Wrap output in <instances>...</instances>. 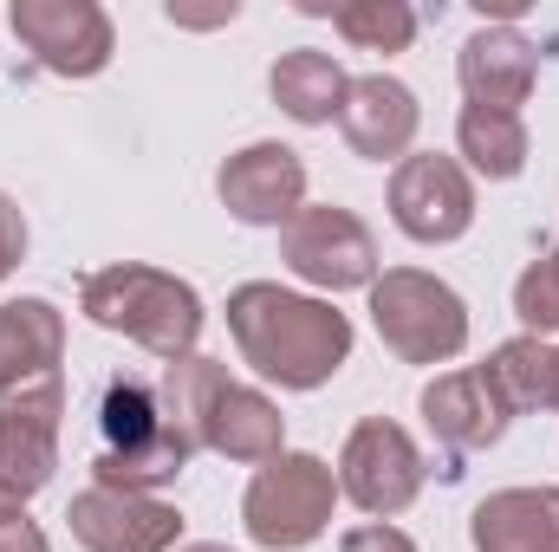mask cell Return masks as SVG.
I'll list each match as a JSON object with an SVG mask.
<instances>
[{
  "instance_id": "6da1fadb",
  "label": "cell",
  "mask_w": 559,
  "mask_h": 552,
  "mask_svg": "<svg viewBox=\"0 0 559 552\" xmlns=\"http://www.w3.org/2000/svg\"><path fill=\"white\" fill-rule=\"evenodd\" d=\"M228 332L241 364L280 391H319L352 358V319L332 299L286 292L280 279H248L228 292Z\"/></svg>"
},
{
  "instance_id": "7a4b0ae2",
  "label": "cell",
  "mask_w": 559,
  "mask_h": 552,
  "mask_svg": "<svg viewBox=\"0 0 559 552\" xmlns=\"http://www.w3.org/2000/svg\"><path fill=\"white\" fill-rule=\"evenodd\" d=\"M79 312L98 325V332H118L143 345L150 358L176 364L195 351L209 312H202V292L189 279L163 274V267H143V261H118V267H98L79 286Z\"/></svg>"
},
{
  "instance_id": "3957f363",
  "label": "cell",
  "mask_w": 559,
  "mask_h": 552,
  "mask_svg": "<svg viewBox=\"0 0 559 552\" xmlns=\"http://www.w3.org/2000/svg\"><path fill=\"white\" fill-rule=\"evenodd\" d=\"M98 429H105V448L92 455V488H111V494H156L195 455V442L163 416V397L143 377H118L105 391Z\"/></svg>"
},
{
  "instance_id": "277c9868",
  "label": "cell",
  "mask_w": 559,
  "mask_h": 552,
  "mask_svg": "<svg viewBox=\"0 0 559 552\" xmlns=\"http://www.w3.org/2000/svg\"><path fill=\"white\" fill-rule=\"evenodd\" d=\"M371 325L397 364H449L468 351V299L423 267H384L371 279Z\"/></svg>"
},
{
  "instance_id": "5b68a950",
  "label": "cell",
  "mask_w": 559,
  "mask_h": 552,
  "mask_svg": "<svg viewBox=\"0 0 559 552\" xmlns=\"http://www.w3.org/2000/svg\"><path fill=\"white\" fill-rule=\"evenodd\" d=\"M332 507H338V475L325 455H306V448H280L274 461H261L241 494L248 540L267 552L312 547L332 527Z\"/></svg>"
},
{
  "instance_id": "8992f818",
  "label": "cell",
  "mask_w": 559,
  "mask_h": 552,
  "mask_svg": "<svg viewBox=\"0 0 559 552\" xmlns=\"http://www.w3.org/2000/svg\"><path fill=\"white\" fill-rule=\"evenodd\" d=\"M332 475H338V494H345L358 514L391 520V514H404V507L423 494L429 461H423V448L411 442L404 422H391V416H365V422L345 435Z\"/></svg>"
},
{
  "instance_id": "52a82bcc",
  "label": "cell",
  "mask_w": 559,
  "mask_h": 552,
  "mask_svg": "<svg viewBox=\"0 0 559 552\" xmlns=\"http://www.w3.org/2000/svg\"><path fill=\"white\" fill-rule=\"evenodd\" d=\"M280 261L286 274L319 286V292H371L378 279V235L352 215V208H299L286 228H280Z\"/></svg>"
},
{
  "instance_id": "ba28073f",
  "label": "cell",
  "mask_w": 559,
  "mask_h": 552,
  "mask_svg": "<svg viewBox=\"0 0 559 552\" xmlns=\"http://www.w3.org/2000/svg\"><path fill=\"white\" fill-rule=\"evenodd\" d=\"M7 20L52 79H98L118 52L111 13L98 0H13Z\"/></svg>"
},
{
  "instance_id": "9c48e42d",
  "label": "cell",
  "mask_w": 559,
  "mask_h": 552,
  "mask_svg": "<svg viewBox=\"0 0 559 552\" xmlns=\"http://www.w3.org/2000/svg\"><path fill=\"white\" fill-rule=\"evenodd\" d=\"M391 221L417 241V248H449L475 228V176L455 156L411 149L391 169Z\"/></svg>"
},
{
  "instance_id": "30bf717a",
  "label": "cell",
  "mask_w": 559,
  "mask_h": 552,
  "mask_svg": "<svg viewBox=\"0 0 559 552\" xmlns=\"http://www.w3.org/2000/svg\"><path fill=\"white\" fill-rule=\"evenodd\" d=\"M59 422H66V377H39L0 397V488L33 501L59 475Z\"/></svg>"
},
{
  "instance_id": "8fae6325",
  "label": "cell",
  "mask_w": 559,
  "mask_h": 552,
  "mask_svg": "<svg viewBox=\"0 0 559 552\" xmlns=\"http://www.w3.org/2000/svg\"><path fill=\"white\" fill-rule=\"evenodd\" d=\"M215 195L241 228H286L306 208V163L286 143H248L215 169Z\"/></svg>"
},
{
  "instance_id": "7c38bea8",
  "label": "cell",
  "mask_w": 559,
  "mask_h": 552,
  "mask_svg": "<svg viewBox=\"0 0 559 552\" xmlns=\"http://www.w3.org/2000/svg\"><path fill=\"white\" fill-rule=\"evenodd\" d=\"M66 527L85 552H176L182 540V514L156 494H111V488H85L66 507Z\"/></svg>"
},
{
  "instance_id": "4fadbf2b",
  "label": "cell",
  "mask_w": 559,
  "mask_h": 552,
  "mask_svg": "<svg viewBox=\"0 0 559 552\" xmlns=\"http://www.w3.org/2000/svg\"><path fill=\"white\" fill-rule=\"evenodd\" d=\"M417 124H423V105L417 92L391 72H365L345 85V105H338V137L352 143V156L365 163H404L411 143H417Z\"/></svg>"
},
{
  "instance_id": "5bb4252c",
  "label": "cell",
  "mask_w": 559,
  "mask_h": 552,
  "mask_svg": "<svg viewBox=\"0 0 559 552\" xmlns=\"http://www.w3.org/2000/svg\"><path fill=\"white\" fill-rule=\"evenodd\" d=\"M455 79H462V98L475 111L521 118V105L534 98V79H540V52L514 26H475L455 52Z\"/></svg>"
},
{
  "instance_id": "9a60e30c",
  "label": "cell",
  "mask_w": 559,
  "mask_h": 552,
  "mask_svg": "<svg viewBox=\"0 0 559 552\" xmlns=\"http://www.w3.org/2000/svg\"><path fill=\"white\" fill-rule=\"evenodd\" d=\"M423 422L449 455H481L508 435L514 416L501 404V391L488 384V371L468 364V371H442L436 384H423Z\"/></svg>"
},
{
  "instance_id": "2e32d148",
  "label": "cell",
  "mask_w": 559,
  "mask_h": 552,
  "mask_svg": "<svg viewBox=\"0 0 559 552\" xmlns=\"http://www.w3.org/2000/svg\"><path fill=\"white\" fill-rule=\"evenodd\" d=\"M202 448L222 455V461L261 468V461H274L280 448H286V416H280V404L267 391H248V384L228 377L209 397V410H202Z\"/></svg>"
},
{
  "instance_id": "e0dca14e",
  "label": "cell",
  "mask_w": 559,
  "mask_h": 552,
  "mask_svg": "<svg viewBox=\"0 0 559 552\" xmlns=\"http://www.w3.org/2000/svg\"><path fill=\"white\" fill-rule=\"evenodd\" d=\"M59 358H66V312L39 292L0 299V397L59 377Z\"/></svg>"
},
{
  "instance_id": "ac0fdd59",
  "label": "cell",
  "mask_w": 559,
  "mask_h": 552,
  "mask_svg": "<svg viewBox=\"0 0 559 552\" xmlns=\"http://www.w3.org/2000/svg\"><path fill=\"white\" fill-rule=\"evenodd\" d=\"M475 552H559V488H501L468 514Z\"/></svg>"
},
{
  "instance_id": "d6986e66",
  "label": "cell",
  "mask_w": 559,
  "mask_h": 552,
  "mask_svg": "<svg viewBox=\"0 0 559 552\" xmlns=\"http://www.w3.org/2000/svg\"><path fill=\"white\" fill-rule=\"evenodd\" d=\"M345 65L332 59V52H319V46H293V52H280L274 72H267V92H274V105L293 118V124H306V131H319V124H332L338 118V105H345Z\"/></svg>"
},
{
  "instance_id": "ffe728a7",
  "label": "cell",
  "mask_w": 559,
  "mask_h": 552,
  "mask_svg": "<svg viewBox=\"0 0 559 552\" xmlns=\"http://www.w3.org/2000/svg\"><path fill=\"white\" fill-rule=\"evenodd\" d=\"M455 149L468 156L462 169H475V176H488V182H514L521 169H527V124L521 118H508V111H475V105H462V118H455Z\"/></svg>"
},
{
  "instance_id": "44dd1931",
  "label": "cell",
  "mask_w": 559,
  "mask_h": 552,
  "mask_svg": "<svg viewBox=\"0 0 559 552\" xmlns=\"http://www.w3.org/2000/svg\"><path fill=\"white\" fill-rule=\"evenodd\" d=\"M488 384L501 391V404H508V416H534L547 410V397H554V345L547 338H508V345H495L488 351Z\"/></svg>"
},
{
  "instance_id": "7402d4cb",
  "label": "cell",
  "mask_w": 559,
  "mask_h": 552,
  "mask_svg": "<svg viewBox=\"0 0 559 552\" xmlns=\"http://www.w3.org/2000/svg\"><path fill=\"white\" fill-rule=\"evenodd\" d=\"M332 26L358 52H411L417 7H404V0H345V7H332Z\"/></svg>"
},
{
  "instance_id": "603a6c76",
  "label": "cell",
  "mask_w": 559,
  "mask_h": 552,
  "mask_svg": "<svg viewBox=\"0 0 559 552\" xmlns=\"http://www.w3.org/2000/svg\"><path fill=\"white\" fill-rule=\"evenodd\" d=\"M514 319L527 325V338H554L559 332V261L540 254L527 274L514 279Z\"/></svg>"
},
{
  "instance_id": "cb8c5ba5",
  "label": "cell",
  "mask_w": 559,
  "mask_h": 552,
  "mask_svg": "<svg viewBox=\"0 0 559 552\" xmlns=\"http://www.w3.org/2000/svg\"><path fill=\"white\" fill-rule=\"evenodd\" d=\"M338 552H417V540L404 533V527H391V520H365V527H352Z\"/></svg>"
},
{
  "instance_id": "d4e9b609",
  "label": "cell",
  "mask_w": 559,
  "mask_h": 552,
  "mask_svg": "<svg viewBox=\"0 0 559 552\" xmlns=\"http://www.w3.org/2000/svg\"><path fill=\"white\" fill-rule=\"evenodd\" d=\"M20 261H26V215H20V202L0 189V279L20 274Z\"/></svg>"
},
{
  "instance_id": "484cf974",
  "label": "cell",
  "mask_w": 559,
  "mask_h": 552,
  "mask_svg": "<svg viewBox=\"0 0 559 552\" xmlns=\"http://www.w3.org/2000/svg\"><path fill=\"white\" fill-rule=\"evenodd\" d=\"M0 552H52V547H46V533L20 514V520H7V527H0Z\"/></svg>"
},
{
  "instance_id": "4316f807",
  "label": "cell",
  "mask_w": 559,
  "mask_h": 552,
  "mask_svg": "<svg viewBox=\"0 0 559 552\" xmlns=\"http://www.w3.org/2000/svg\"><path fill=\"white\" fill-rule=\"evenodd\" d=\"M20 514H26V501H13V494L0 488V527H7V520H20Z\"/></svg>"
},
{
  "instance_id": "83f0119b",
  "label": "cell",
  "mask_w": 559,
  "mask_h": 552,
  "mask_svg": "<svg viewBox=\"0 0 559 552\" xmlns=\"http://www.w3.org/2000/svg\"><path fill=\"white\" fill-rule=\"evenodd\" d=\"M547 410H559V345H554V397H547Z\"/></svg>"
},
{
  "instance_id": "f1b7e54d",
  "label": "cell",
  "mask_w": 559,
  "mask_h": 552,
  "mask_svg": "<svg viewBox=\"0 0 559 552\" xmlns=\"http://www.w3.org/2000/svg\"><path fill=\"white\" fill-rule=\"evenodd\" d=\"M176 552H228V547H215V540H195V547H176Z\"/></svg>"
},
{
  "instance_id": "f546056e",
  "label": "cell",
  "mask_w": 559,
  "mask_h": 552,
  "mask_svg": "<svg viewBox=\"0 0 559 552\" xmlns=\"http://www.w3.org/2000/svg\"><path fill=\"white\" fill-rule=\"evenodd\" d=\"M554 261H559V248H554Z\"/></svg>"
}]
</instances>
